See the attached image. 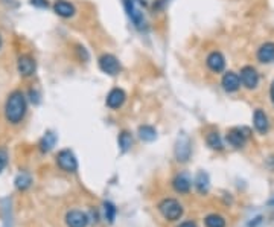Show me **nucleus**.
Instances as JSON below:
<instances>
[{"label": "nucleus", "mask_w": 274, "mask_h": 227, "mask_svg": "<svg viewBox=\"0 0 274 227\" xmlns=\"http://www.w3.org/2000/svg\"><path fill=\"white\" fill-rule=\"evenodd\" d=\"M123 3H125V9H126V13H128L130 18L133 20V23H134L137 28H142V25L145 23V20H143L142 13L139 11V9L136 8V5H134V0H123Z\"/></svg>", "instance_id": "14"}, {"label": "nucleus", "mask_w": 274, "mask_h": 227, "mask_svg": "<svg viewBox=\"0 0 274 227\" xmlns=\"http://www.w3.org/2000/svg\"><path fill=\"white\" fill-rule=\"evenodd\" d=\"M207 145L212 150H223V140H221V136L218 133L207 134Z\"/></svg>", "instance_id": "23"}, {"label": "nucleus", "mask_w": 274, "mask_h": 227, "mask_svg": "<svg viewBox=\"0 0 274 227\" xmlns=\"http://www.w3.org/2000/svg\"><path fill=\"white\" fill-rule=\"evenodd\" d=\"M28 110L26 104V98L22 91H13L11 95L6 99V106H5V118L9 123H20L23 121L25 115Z\"/></svg>", "instance_id": "1"}, {"label": "nucleus", "mask_w": 274, "mask_h": 227, "mask_svg": "<svg viewBox=\"0 0 274 227\" xmlns=\"http://www.w3.org/2000/svg\"><path fill=\"white\" fill-rule=\"evenodd\" d=\"M133 145V137L128 131H122L119 134V147L122 151H128Z\"/></svg>", "instance_id": "24"}, {"label": "nucleus", "mask_w": 274, "mask_h": 227, "mask_svg": "<svg viewBox=\"0 0 274 227\" xmlns=\"http://www.w3.org/2000/svg\"><path fill=\"white\" fill-rule=\"evenodd\" d=\"M30 3L37 8H47L49 6V2L47 0H30Z\"/></svg>", "instance_id": "27"}, {"label": "nucleus", "mask_w": 274, "mask_h": 227, "mask_svg": "<svg viewBox=\"0 0 274 227\" xmlns=\"http://www.w3.org/2000/svg\"><path fill=\"white\" fill-rule=\"evenodd\" d=\"M35 60L30 57V55H22L18 58L17 61V69L20 72V75L22 76H30V75H34V72H35Z\"/></svg>", "instance_id": "11"}, {"label": "nucleus", "mask_w": 274, "mask_h": 227, "mask_svg": "<svg viewBox=\"0 0 274 227\" xmlns=\"http://www.w3.org/2000/svg\"><path fill=\"white\" fill-rule=\"evenodd\" d=\"M104 216L108 223H113L116 218V208L111 203H104Z\"/></svg>", "instance_id": "25"}, {"label": "nucleus", "mask_w": 274, "mask_h": 227, "mask_svg": "<svg viewBox=\"0 0 274 227\" xmlns=\"http://www.w3.org/2000/svg\"><path fill=\"white\" fill-rule=\"evenodd\" d=\"M191 186H192V182L186 174H178L177 177L172 180V188L178 194H187L189 191H191Z\"/></svg>", "instance_id": "15"}, {"label": "nucleus", "mask_w": 274, "mask_h": 227, "mask_svg": "<svg viewBox=\"0 0 274 227\" xmlns=\"http://www.w3.org/2000/svg\"><path fill=\"white\" fill-rule=\"evenodd\" d=\"M159 212L167 221H177L183 215V206L175 198H165L159 203Z\"/></svg>", "instance_id": "2"}, {"label": "nucleus", "mask_w": 274, "mask_h": 227, "mask_svg": "<svg viewBox=\"0 0 274 227\" xmlns=\"http://www.w3.org/2000/svg\"><path fill=\"white\" fill-rule=\"evenodd\" d=\"M58 166L66 172H75L78 169V160L70 150H62L57 156Z\"/></svg>", "instance_id": "3"}, {"label": "nucleus", "mask_w": 274, "mask_h": 227, "mask_svg": "<svg viewBox=\"0 0 274 227\" xmlns=\"http://www.w3.org/2000/svg\"><path fill=\"white\" fill-rule=\"evenodd\" d=\"M66 224L67 227H87L89 215L82 211H70L66 213Z\"/></svg>", "instance_id": "7"}, {"label": "nucleus", "mask_w": 274, "mask_h": 227, "mask_svg": "<svg viewBox=\"0 0 274 227\" xmlns=\"http://www.w3.org/2000/svg\"><path fill=\"white\" fill-rule=\"evenodd\" d=\"M54 9H55V13L62 18H70L76 13L75 6L69 2H66V0H58V2L54 5Z\"/></svg>", "instance_id": "16"}, {"label": "nucleus", "mask_w": 274, "mask_h": 227, "mask_svg": "<svg viewBox=\"0 0 274 227\" xmlns=\"http://www.w3.org/2000/svg\"><path fill=\"white\" fill-rule=\"evenodd\" d=\"M206 64L212 72L219 74V72H223L224 67H226V58H224L223 54L218 52V50H213V52L209 54V57L206 60Z\"/></svg>", "instance_id": "10"}, {"label": "nucleus", "mask_w": 274, "mask_h": 227, "mask_svg": "<svg viewBox=\"0 0 274 227\" xmlns=\"http://www.w3.org/2000/svg\"><path fill=\"white\" fill-rule=\"evenodd\" d=\"M241 82L245 89H256L259 84V74L253 66H244L241 69Z\"/></svg>", "instance_id": "5"}, {"label": "nucleus", "mask_w": 274, "mask_h": 227, "mask_svg": "<svg viewBox=\"0 0 274 227\" xmlns=\"http://www.w3.org/2000/svg\"><path fill=\"white\" fill-rule=\"evenodd\" d=\"M247 133H248L247 130H242V128H231L227 133V142L235 148L244 147L247 142V137H248Z\"/></svg>", "instance_id": "9"}, {"label": "nucleus", "mask_w": 274, "mask_h": 227, "mask_svg": "<svg viewBox=\"0 0 274 227\" xmlns=\"http://www.w3.org/2000/svg\"><path fill=\"white\" fill-rule=\"evenodd\" d=\"M221 86L228 93H233L241 87V78L235 72H227V74H224L223 79H221Z\"/></svg>", "instance_id": "12"}, {"label": "nucleus", "mask_w": 274, "mask_h": 227, "mask_svg": "<svg viewBox=\"0 0 274 227\" xmlns=\"http://www.w3.org/2000/svg\"><path fill=\"white\" fill-rule=\"evenodd\" d=\"M178 227H197V224H195L194 221H184V223H182Z\"/></svg>", "instance_id": "28"}, {"label": "nucleus", "mask_w": 274, "mask_h": 227, "mask_svg": "<svg viewBox=\"0 0 274 227\" xmlns=\"http://www.w3.org/2000/svg\"><path fill=\"white\" fill-rule=\"evenodd\" d=\"M270 96H271V101H273V106H274V81L271 82V89H270Z\"/></svg>", "instance_id": "29"}, {"label": "nucleus", "mask_w": 274, "mask_h": 227, "mask_svg": "<svg viewBox=\"0 0 274 227\" xmlns=\"http://www.w3.org/2000/svg\"><path fill=\"white\" fill-rule=\"evenodd\" d=\"M258 60L260 63H271L274 60V43L268 41L258 49Z\"/></svg>", "instance_id": "17"}, {"label": "nucleus", "mask_w": 274, "mask_h": 227, "mask_svg": "<svg viewBox=\"0 0 274 227\" xmlns=\"http://www.w3.org/2000/svg\"><path fill=\"white\" fill-rule=\"evenodd\" d=\"M30 183H32L30 175L26 174V172H22V174H18L17 179H15V188L20 189V191H25L30 186Z\"/></svg>", "instance_id": "22"}, {"label": "nucleus", "mask_w": 274, "mask_h": 227, "mask_svg": "<svg viewBox=\"0 0 274 227\" xmlns=\"http://www.w3.org/2000/svg\"><path fill=\"white\" fill-rule=\"evenodd\" d=\"M191 140L186 136V134H182L178 137L177 143H175V157L178 162H187L189 157H191Z\"/></svg>", "instance_id": "6"}, {"label": "nucleus", "mask_w": 274, "mask_h": 227, "mask_svg": "<svg viewBox=\"0 0 274 227\" xmlns=\"http://www.w3.org/2000/svg\"><path fill=\"white\" fill-rule=\"evenodd\" d=\"M0 47H2V37H0Z\"/></svg>", "instance_id": "30"}, {"label": "nucleus", "mask_w": 274, "mask_h": 227, "mask_svg": "<svg viewBox=\"0 0 274 227\" xmlns=\"http://www.w3.org/2000/svg\"><path fill=\"white\" fill-rule=\"evenodd\" d=\"M98 63H99V69L107 75L114 76V75H118L121 72V64H119L118 58H116L114 55H111V54H104L99 58Z\"/></svg>", "instance_id": "4"}, {"label": "nucleus", "mask_w": 274, "mask_h": 227, "mask_svg": "<svg viewBox=\"0 0 274 227\" xmlns=\"http://www.w3.org/2000/svg\"><path fill=\"white\" fill-rule=\"evenodd\" d=\"M204 224L206 227H226V220L224 216H221L218 213H210L206 216Z\"/></svg>", "instance_id": "21"}, {"label": "nucleus", "mask_w": 274, "mask_h": 227, "mask_svg": "<svg viewBox=\"0 0 274 227\" xmlns=\"http://www.w3.org/2000/svg\"><path fill=\"white\" fill-rule=\"evenodd\" d=\"M55 143H57V134L52 131H47L40 140V150L43 152H47L55 147Z\"/></svg>", "instance_id": "18"}, {"label": "nucleus", "mask_w": 274, "mask_h": 227, "mask_svg": "<svg viewBox=\"0 0 274 227\" xmlns=\"http://www.w3.org/2000/svg\"><path fill=\"white\" fill-rule=\"evenodd\" d=\"M6 165H8V152L0 148V172L5 169Z\"/></svg>", "instance_id": "26"}, {"label": "nucleus", "mask_w": 274, "mask_h": 227, "mask_svg": "<svg viewBox=\"0 0 274 227\" xmlns=\"http://www.w3.org/2000/svg\"><path fill=\"white\" fill-rule=\"evenodd\" d=\"M209 186H210V183H209V175L206 172H198L197 175V179H195V188L198 189V192H201V194H206L209 191Z\"/></svg>", "instance_id": "19"}, {"label": "nucleus", "mask_w": 274, "mask_h": 227, "mask_svg": "<svg viewBox=\"0 0 274 227\" xmlns=\"http://www.w3.org/2000/svg\"><path fill=\"white\" fill-rule=\"evenodd\" d=\"M253 125L255 128L260 133V134H265L270 128V122H268V116L265 115V111L258 108L253 115Z\"/></svg>", "instance_id": "13"}, {"label": "nucleus", "mask_w": 274, "mask_h": 227, "mask_svg": "<svg viewBox=\"0 0 274 227\" xmlns=\"http://www.w3.org/2000/svg\"><path fill=\"white\" fill-rule=\"evenodd\" d=\"M139 137L145 142H152L157 137V131L151 125H142L139 127Z\"/></svg>", "instance_id": "20"}, {"label": "nucleus", "mask_w": 274, "mask_h": 227, "mask_svg": "<svg viewBox=\"0 0 274 227\" xmlns=\"http://www.w3.org/2000/svg\"><path fill=\"white\" fill-rule=\"evenodd\" d=\"M125 99H126L125 91L122 89L116 87V89L110 90V93L107 95V99H105V104H107V107L111 110H118L123 106Z\"/></svg>", "instance_id": "8"}]
</instances>
